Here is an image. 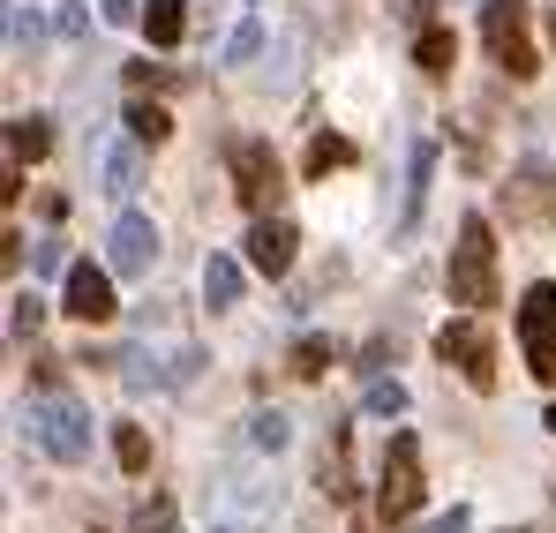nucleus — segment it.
<instances>
[{"mask_svg": "<svg viewBox=\"0 0 556 533\" xmlns=\"http://www.w3.org/2000/svg\"><path fill=\"white\" fill-rule=\"evenodd\" d=\"M452 301H466V308H489L496 301V241H489V218H459V241H452Z\"/></svg>", "mask_w": 556, "mask_h": 533, "instance_id": "1", "label": "nucleus"}, {"mask_svg": "<svg viewBox=\"0 0 556 533\" xmlns=\"http://www.w3.org/2000/svg\"><path fill=\"white\" fill-rule=\"evenodd\" d=\"M30 429H38V444L53 450L61 466H84V458H91V414H84L68 391L30 398Z\"/></svg>", "mask_w": 556, "mask_h": 533, "instance_id": "2", "label": "nucleus"}, {"mask_svg": "<svg viewBox=\"0 0 556 533\" xmlns=\"http://www.w3.org/2000/svg\"><path fill=\"white\" fill-rule=\"evenodd\" d=\"M481 38H489V53H496L504 76H534L542 68L534 61V38H527V0H489L481 8Z\"/></svg>", "mask_w": 556, "mask_h": 533, "instance_id": "3", "label": "nucleus"}, {"mask_svg": "<svg viewBox=\"0 0 556 533\" xmlns=\"http://www.w3.org/2000/svg\"><path fill=\"white\" fill-rule=\"evenodd\" d=\"M519 354H527V368L542 383H556V285L519 293Z\"/></svg>", "mask_w": 556, "mask_h": 533, "instance_id": "4", "label": "nucleus"}, {"mask_svg": "<svg viewBox=\"0 0 556 533\" xmlns=\"http://www.w3.org/2000/svg\"><path fill=\"white\" fill-rule=\"evenodd\" d=\"M376 511H383V519H414V511H421V444H414V436H391V450H383Z\"/></svg>", "mask_w": 556, "mask_h": 533, "instance_id": "5", "label": "nucleus"}, {"mask_svg": "<svg viewBox=\"0 0 556 533\" xmlns=\"http://www.w3.org/2000/svg\"><path fill=\"white\" fill-rule=\"evenodd\" d=\"M437 354L452 360L473 391H496V339H489L473 316H459V323H444V331H437Z\"/></svg>", "mask_w": 556, "mask_h": 533, "instance_id": "6", "label": "nucleus"}, {"mask_svg": "<svg viewBox=\"0 0 556 533\" xmlns=\"http://www.w3.org/2000/svg\"><path fill=\"white\" fill-rule=\"evenodd\" d=\"M278 188H286V174H278L271 143H233V195H241L249 211H271Z\"/></svg>", "mask_w": 556, "mask_h": 533, "instance_id": "7", "label": "nucleus"}, {"mask_svg": "<svg viewBox=\"0 0 556 533\" xmlns=\"http://www.w3.org/2000/svg\"><path fill=\"white\" fill-rule=\"evenodd\" d=\"M203 368V354L195 346H174V354H128V391H174V383H188Z\"/></svg>", "mask_w": 556, "mask_h": 533, "instance_id": "8", "label": "nucleus"}, {"mask_svg": "<svg viewBox=\"0 0 556 533\" xmlns=\"http://www.w3.org/2000/svg\"><path fill=\"white\" fill-rule=\"evenodd\" d=\"M61 308H68L76 323H105V316L121 308V301H113V278H105L98 264H76V270H68V293H61Z\"/></svg>", "mask_w": 556, "mask_h": 533, "instance_id": "9", "label": "nucleus"}, {"mask_svg": "<svg viewBox=\"0 0 556 533\" xmlns=\"http://www.w3.org/2000/svg\"><path fill=\"white\" fill-rule=\"evenodd\" d=\"M151 264H159V226H151L143 211H128V218L113 226V270H128V278H143Z\"/></svg>", "mask_w": 556, "mask_h": 533, "instance_id": "10", "label": "nucleus"}, {"mask_svg": "<svg viewBox=\"0 0 556 533\" xmlns=\"http://www.w3.org/2000/svg\"><path fill=\"white\" fill-rule=\"evenodd\" d=\"M249 264L264 270V278H286L293 270V226L286 218H256L249 226Z\"/></svg>", "mask_w": 556, "mask_h": 533, "instance_id": "11", "label": "nucleus"}, {"mask_svg": "<svg viewBox=\"0 0 556 533\" xmlns=\"http://www.w3.org/2000/svg\"><path fill=\"white\" fill-rule=\"evenodd\" d=\"M136 180H143V158H136L128 143H105V151H98V188H105V195H136Z\"/></svg>", "mask_w": 556, "mask_h": 533, "instance_id": "12", "label": "nucleus"}, {"mask_svg": "<svg viewBox=\"0 0 556 533\" xmlns=\"http://www.w3.org/2000/svg\"><path fill=\"white\" fill-rule=\"evenodd\" d=\"M53 151V128H46V113H15L8 120V166H23V158H46Z\"/></svg>", "mask_w": 556, "mask_h": 533, "instance_id": "13", "label": "nucleus"}, {"mask_svg": "<svg viewBox=\"0 0 556 533\" xmlns=\"http://www.w3.org/2000/svg\"><path fill=\"white\" fill-rule=\"evenodd\" d=\"M414 61H421V76H452V61H459V38L429 23V30L414 38Z\"/></svg>", "mask_w": 556, "mask_h": 533, "instance_id": "14", "label": "nucleus"}, {"mask_svg": "<svg viewBox=\"0 0 556 533\" xmlns=\"http://www.w3.org/2000/svg\"><path fill=\"white\" fill-rule=\"evenodd\" d=\"M121 120H128V136H136V143H166V136H174V113H166V105H151V98H128V113H121Z\"/></svg>", "mask_w": 556, "mask_h": 533, "instance_id": "15", "label": "nucleus"}, {"mask_svg": "<svg viewBox=\"0 0 556 533\" xmlns=\"http://www.w3.org/2000/svg\"><path fill=\"white\" fill-rule=\"evenodd\" d=\"M143 30H151V46H181L188 8L181 0H143Z\"/></svg>", "mask_w": 556, "mask_h": 533, "instance_id": "16", "label": "nucleus"}, {"mask_svg": "<svg viewBox=\"0 0 556 533\" xmlns=\"http://www.w3.org/2000/svg\"><path fill=\"white\" fill-rule=\"evenodd\" d=\"M429 180H437V143H414V166H406V226L421 218V203H429Z\"/></svg>", "mask_w": 556, "mask_h": 533, "instance_id": "17", "label": "nucleus"}, {"mask_svg": "<svg viewBox=\"0 0 556 533\" xmlns=\"http://www.w3.org/2000/svg\"><path fill=\"white\" fill-rule=\"evenodd\" d=\"M203 301H211V308H233V301H241V264H233V256H211V264H203Z\"/></svg>", "mask_w": 556, "mask_h": 533, "instance_id": "18", "label": "nucleus"}, {"mask_svg": "<svg viewBox=\"0 0 556 533\" xmlns=\"http://www.w3.org/2000/svg\"><path fill=\"white\" fill-rule=\"evenodd\" d=\"M301 166H308V180H324V174H339V166H354V143L346 136H316Z\"/></svg>", "mask_w": 556, "mask_h": 533, "instance_id": "19", "label": "nucleus"}, {"mask_svg": "<svg viewBox=\"0 0 556 533\" xmlns=\"http://www.w3.org/2000/svg\"><path fill=\"white\" fill-rule=\"evenodd\" d=\"M38 323H46V301H38V293H15V301H8V339L23 346V339H38Z\"/></svg>", "mask_w": 556, "mask_h": 533, "instance_id": "20", "label": "nucleus"}, {"mask_svg": "<svg viewBox=\"0 0 556 533\" xmlns=\"http://www.w3.org/2000/svg\"><path fill=\"white\" fill-rule=\"evenodd\" d=\"M249 444H256V450H286V444H293V421H286L278 406H271V414H256V421H249Z\"/></svg>", "mask_w": 556, "mask_h": 533, "instance_id": "21", "label": "nucleus"}, {"mask_svg": "<svg viewBox=\"0 0 556 533\" xmlns=\"http://www.w3.org/2000/svg\"><path fill=\"white\" fill-rule=\"evenodd\" d=\"M369 414L376 421H399V414H406V383H399V376H376L369 383Z\"/></svg>", "mask_w": 556, "mask_h": 533, "instance_id": "22", "label": "nucleus"}, {"mask_svg": "<svg viewBox=\"0 0 556 533\" xmlns=\"http://www.w3.org/2000/svg\"><path fill=\"white\" fill-rule=\"evenodd\" d=\"M30 46H38V15H30V8H23V0H8V53H15V61H23V53H30Z\"/></svg>", "mask_w": 556, "mask_h": 533, "instance_id": "23", "label": "nucleus"}, {"mask_svg": "<svg viewBox=\"0 0 556 533\" xmlns=\"http://www.w3.org/2000/svg\"><path fill=\"white\" fill-rule=\"evenodd\" d=\"M113 458H121V466H128V473H143V466H151V436H143V429H136V421H128V429H121V436H113Z\"/></svg>", "mask_w": 556, "mask_h": 533, "instance_id": "24", "label": "nucleus"}, {"mask_svg": "<svg viewBox=\"0 0 556 533\" xmlns=\"http://www.w3.org/2000/svg\"><path fill=\"white\" fill-rule=\"evenodd\" d=\"M331 339H301V346H293V376H324V368H331Z\"/></svg>", "mask_w": 556, "mask_h": 533, "instance_id": "25", "label": "nucleus"}, {"mask_svg": "<svg viewBox=\"0 0 556 533\" xmlns=\"http://www.w3.org/2000/svg\"><path fill=\"white\" fill-rule=\"evenodd\" d=\"M256 46H264V30H256V23H241V30L226 38V68H249V61H256Z\"/></svg>", "mask_w": 556, "mask_h": 533, "instance_id": "26", "label": "nucleus"}, {"mask_svg": "<svg viewBox=\"0 0 556 533\" xmlns=\"http://www.w3.org/2000/svg\"><path fill=\"white\" fill-rule=\"evenodd\" d=\"M136 533H174V504H166V496H151V504H143V519H136Z\"/></svg>", "mask_w": 556, "mask_h": 533, "instance_id": "27", "label": "nucleus"}, {"mask_svg": "<svg viewBox=\"0 0 556 533\" xmlns=\"http://www.w3.org/2000/svg\"><path fill=\"white\" fill-rule=\"evenodd\" d=\"M128 84H136V90H151V84L166 90V84H174V68H151V61H136V68H128Z\"/></svg>", "mask_w": 556, "mask_h": 533, "instance_id": "28", "label": "nucleus"}, {"mask_svg": "<svg viewBox=\"0 0 556 533\" xmlns=\"http://www.w3.org/2000/svg\"><path fill=\"white\" fill-rule=\"evenodd\" d=\"M38 270H76V264H68V249H61V241H38Z\"/></svg>", "mask_w": 556, "mask_h": 533, "instance_id": "29", "label": "nucleus"}, {"mask_svg": "<svg viewBox=\"0 0 556 533\" xmlns=\"http://www.w3.org/2000/svg\"><path fill=\"white\" fill-rule=\"evenodd\" d=\"M98 15H105V23H136L143 8H136V0H98Z\"/></svg>", "mask_w": 556, "mask_h": 533, "instance_id": "30", "label": "nucleus"}, {"mask_svg": "<svg viewBox=\"0 0 556 533\" xmlns=\"http://www.w3.org/2000/svg\"><path fill=\"white\" fill-rule=\"evenodd\" d=\"M391 8H399L406 23H421V15H429V0H391Z\"/></svg>", "mask_w": 556, "mask_h": 533, "instance_id": "31", "label": "nucleus"}, {"mask_svg": "<svg viewBox=\"0 0 556 533\" xmlns=\"http://www.w3.org/2000/svg\"><path fill=\"white\" fill-rule=\"evenodd\" d=\"M429 533H466V511H444V519H437Z\"/></svg>", "mask_w": 556, "mask_h": 533, "instance_id": "32", "label": "nucleus"}, {"mask_svg": "<svg viewBox=\"0 0 556 533\" xmlns=\"http://www.w3.org/2000/svg\"><path fill=\"white\" fill-rule=\"evenodd\" d=\"M542 429H549V436H556V406H549V414H542Z\"/></svg>", "mask_w": 556, "mask_h": 533, "instance_id": "33", "label": "nucleus"}, {"mask_svg": "<svg viewBox=\"0 0 556 533\" xmlns=\"http://www.w3.org/2000/svg\"><path fill=\"white\" fill-rule=\"evenodd\" d=\"M211 533H241V526H211Z\"/></svg>", "mask_w": 556, "mask_h": 533, "instance_id": "34", "label": "nucleus"}, {"mask_svg": "<svg viewBox=\"0 0 556 533\" xmlns=\"http://www.w3.org/2000/svg\"><path fill=\"white\" fill-rule=\"evenodd\" d=\"M549 38H556V15H549Z\"/></svg>", "mask_w": 556, "mask_h": 533, "instance_id": "35", "label": "nucleus"}]
</instances>
